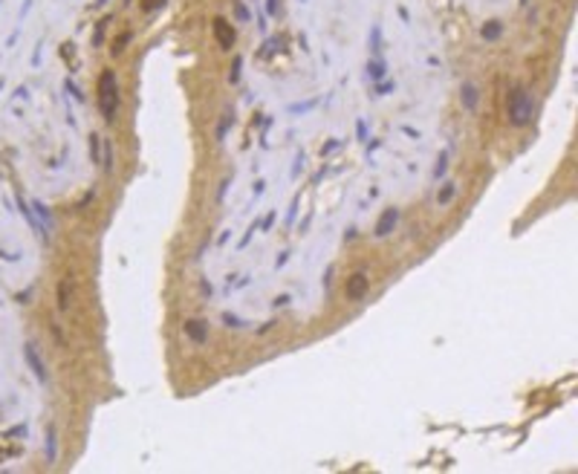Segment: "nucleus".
I'll list each match as a JSON object with an SVG mask.
<instances>
[{
  "label": "nucleus",
  "mask_w": 578,
  "mask_h": 474,
  "mask_svg": "<svg viewBox=\"0 0 578 474\" xmlns=\"http://www.w3.org/2000/svg\"><path fill=\"white\" fill-rule=\"evenodd\" d=\"M130 38H133V32H125V35L119 38V41L113 44V55H119V52H122V49H125V44L130 41Z\"/></svg>",
  "instance_id": "obj_16"
},
{
  "label": "nucleus",
  "mask_w": 578,
  "mask_h": 474,
  "mask_svg": "<svg viewBox=\"0 0 578 474\" xmlns=\"http://www.w3.org/2000/svg\"><path fill=\"white\" fill-rule=\"evenodd\" d=\"M500 32H503V23H500V20H489V23L480 29V35L486 38V41H498Z\"/></svg>",
  "instance_id": "obj_10"
},
{
  "label": "nucleus",
  "mask_w": 578,
  "mask_h": 474,
  "mask_svg": "<svg viewBox=\"0 0 578 474\" xmlns=\"http://www.w3.org/2000/svg\"><path fill=\"white\" fill-rule=\"evenodd\" d=\"M104 3H107V0H96V6H104Z\"/></svg>",
  "instance_id": "obj_25"
},
{
  "label": "nucleus",
  "mask_w": 578,
  "mask_h": 474,
  "mask_svg": "<svg viewBox=\"0 0 578 474\" xmlns=\"http://www.w3.org/2000/svg\"><path fill=\"white\" fill-rule=\"evenodd\" d=\"M165 0H145V12H151V9H156V6H162Z\"/></svg>",
  "instance_id": "obj_22"
},
{
  "label": "nucleus",
  "mask_w": 578,
  "mask_h": 474,
  "mask_svg": "<svg viewBox=\"0 0 578 474\" xmlns=\"http://www.w3.org/2000/svg\"><path fill=\"white\" fill-rule=\"evenodd\" d=\"M98 107H101L104 122H113L116 119V107H119V84H116L113 70H104L101 75H98Z\"/></svg>",
  "instance_id": "obj_2"
},
{
  "label": "nucleus",
  "mask_w": 578,
  "mask_h": 474,
  "mask_svg": "<svg viewBox=\"0 0 578 474\" xmlns=\"http://www.w3.org/2000/svg\"><path fill=\"white\" fill-rule=\"evenodd\" d=\"M284 304H289V295H281V298H275V306H284Z\"/></svg>",
  "instance_id": "obj_24"
},
{
  "label": "nucleus",
  "mask_w": 578,
  "mask_h": 474,
  "mask_svg": "<svg viewBox=\"0 0 578 474\" xmlns=\"http://www.w3.org/2000/svg\"><path fill=\"white\" fill-rule=\"evenodd\" d=\"M229 122H231V113H226L223 116V122H220V127H217V139L223 142V136H226V127H229Z\"/></svg>",
  "instance_id": "obj_18"
},
{
  "label": "nucleus",
  "mask_w": 578,
  "mask_h": 474,
  "mask_svg": "<svg viewBox=\"0 0 578 474\" xmlns=\"http://www.w3.org/2000/svg\"><path fill=\"white\" fill-rule=\"evenodd\" d=\"M32 208H35V214L41 217V220L46 223V229H49V226H52V214H49V208H46L41 200H35V203H32Z\"/></svg>",
  "instance_id": "obj_11"
},
{
  "label": "nucleus",
  "mask_w": 578,
  "mask_h": 474,
  "mask_svg": "<svg viewBox=\"0 0 578 474\" xmlns=\"http://www.w3.org/2000/svg\"><path fill=\"white\" fill-rule=\"evenodd\" d=\"M367 72H370V78H373V81H379L384 75V64L382 61H370V64H367Z\"/></svg>",
  "instance_id": "obj_13"
},
{
  "label": "nucleus",
  "mask_w": 578,
  "mask_h": 474,
  "mask_svg": "<svg viewBox=\"0 0 578 474\" xmlns=\"http://www.w3.org/2000/svg\"><path fill=\"white\" fill-rule=\"evenodd\" d=\"M460 99H462V104H465L469 110H474L477 107V87H474V84H462Z\"/></svg>",
  "instance_id": "obj_8"
},
{
  "label": "nucleus",
  "mask_w": 578,
  "mask_h": 474,
  "mask_svg": "<svg viewBox=\"0 0 578 474\" xmlns=\"http://www.w3.org/2000/svg\"><path fill=\"white\" fill-rule=\"evenodd\" d=\"M396 223H399V211H396V208H384L382 217H379V223H376V237H388V234L396 229Z\"/></svg>",
  "instance_id": "obj_6"
},
{
  "label": "nucleus",
  "mask_w": 578,
  "mask_h": 474,
  "mask_svg": "<svg viewBox=\"0 0 578 474\" xmlns=\"http://www.w3.org/2000/svg\"><path fill=\"white\" fill-rule=\"evenodd\" d=\"M367 287H370V277H367L365 272H356V275L347 277L344 292H347V298H350V301H362V298H365V292H367Z\"/></svg>",
  "instance_id": "obj_4"
},
{
  "label": "nucleus",
  "mask_w": 578,
  "mask_h": 474,
  "mask_svg": "<svg viewBox=\"0 0 578 474\" xmlns=\"http://www.w3.org/2000/svg\"><path fill=\"white\" fill-rule=\"evenodd\" d=\"M223 321L229 324V327H243V321L237 318V315H231V313H226V315H223Z\"/></svg>",
  "instance_id": "obj_19"
},
{
  "label": "nucleus",
  "mask_w": 578,
  "mask_h": 474,
  "mask_svg": "<svg viewBox=\"0 0 578 474\" xmlns=\"http://www.w3.org/2000/svg\"><path fill=\"white\" fill-rule=\"evenodd\" d=\"M237 18H240V20H246V18H249V12H246V9H243V6H240V3H237Z\"/></svg>",
  "instance_id": "obj_23"
},
{
  "label": "nucleus",
  "mask_w": 578,
  "mask_h": 474,
  "mask_svg": "<svg viewBox=\"0 0 578 474\" xmlns=\"http://www.w3.org/2000/svg\"><path fill=\"white\" fill-rule=\"evenodd\" d=\"M185 336L194 344H205L208 341V324L200 321V318H191V321H185Z\"/></svg>",
  "instance_id": "obj_7"
},
{
  "label": "nucleus",
  "mask_w": 578,
  "mask_h": 474,
  "mask_svg": "<svg viewBox=\"0 0 578 474\" xmlns=\"http://www.w3.org/2000/svg\"><path fill=\"white\" fill-rule=\"evenodd\" d=\"M229 78H231V84L240 78V58H234V67H231V72H229Z\"/></svg>",
  "instance_id": "obj_20"
},
{
  "label": "nucleus",
  "mask_w": 578,
  "mask_h": 474,
  "mask_svg": "<svg viewBox=\"0 0 578 474\" xmlns=\"http://www.w3.org/2000/svg\"><path fill=\"white\" fill-rule=\"evenodd\" d=\"M535 116V99L532 93L526 87H515L512 90V96H509V122L515 127H524L529 125Z\"/></svg>",
  "instance_id": "obj_1"
},
{
  "label": "nucleus",
  "mask_w": 578,
  "mask_h": 474,
  "mask_svg": "<svg viewBox=\"0 0 578 474\" xmlns=\"http://www.w3.org/2000/svg\"><path fill=\"white\" fill-rule=\"evenodd\" d=\"M214 38H217V44H220L223 49H231V46H234V29H231V23L226 18H214Z\"/></svg>",
  "instance_id": "obj_5"
},
{
  "label": "nucleus",
  "mask_w": 578,
  "mask_h": 474,
  "mask_svg": "<svg viewBox=\"0 0 578 474\" xmlns=\"http://www.w3.org/2000/svg\"><path fill=\"white\" fill-rule=\"evenodd\" d=\"M98 145H101V136L93 133L90 136V156H93V162H98Z\"/></svg>",
  "instance_id": "obj_15"
},
{
  "label": "nucleus",
  "mask_w": 578,
  "mask_h": 474,
  "mask_svg": "<svg viewBox=\"0 0 578 474\" xmlns=\"http://www.w3.org/2000/svg\"><path fill=\"white\" fill-rule=\"evenodd\" d=\"M520 3H529V0H520Z\"/></svg>",
  "instance_id": "obj_26"
},
{
  "label": "nucleus",
  "mask_w": 578,
  "mask_h": 474,
  "mask_svg": "<svg viewBox=\"0 0 578 474\" xmlns=\"http://www.w3.org/2000/svg\"><path fill=\"white\" fill-rule=\"evenodd\" d=\"M445 162H448V156H445V153H439V159H436V168H434V177H436V179L443 177V174H445V168H448Z\"/></svg>",
  "instance_id": "obj_17"
},
{
  "label": "nucleus",
  "mask_w": 578,
  "mask_h": 474,
  "mask_svg": "<svg viewBox=\"0 0 578 474\" xmlns=\"http://www.w3.org/2000/svg\"><path fill=\"white\" fill-rule=\"evenodd\" d=\"M58 310H61V313L70 310V281H67V277L58 284Z\"/></svg>",
  "instance_id": "obj_9"
},
{
  "label": "nucleus",
  "mask_w": 578,
  "mask_h": 474,
  "mask_svg": "<svg viewBox=\"0 0 578 474\" xmlns=\"http://www.w3.org/2000/svg\"><path fill=\"white\" fill-rule=\"evenodd\" d=\"M454 191H457V188H454V182H445V185H443V191L436 194V203H439V206H445V203H451Z\"/></svg>",
  "instance_id": "obj_12"
},
{
  "label": "nucleus",
  "mask_w": 578,
  "mask_h": 474,
  "mask_svg": "<svg viewBox=\"0 0 578 474\" xmlns=\"http://www.w3.org/2000/svg\"><path fill=\"white\" fill-rule=\"evenodd\" d=\"M113 168V153H110V145H104V171Z\"/></svg>",
  "instance_id": "obj_21"
},
{
  "label": "nucleus",
  "mask_w": 578,
  "mask_h": 474,
  "mask_svg": "<svg viewBox=\"0 0 578 474\" xmlns=\"http://www.w3.org/2000/svg\"><path fill=\"white\" fill-rule=\"evenodd\" d=\"M23 358H26V365H29V370L35 373V379L44 385L46 379H49V373H46V365L41 361V356H38V347L32 344V341H26L23 344Z\"/></svg>",
  "instance_id": "obj_3"
},
{
  "label": "nucleus",
  "mask_w": 578,
  "mask_h": 474,
  "mask_svg": "<svg viewBox=\"0 0 578 474\" xmlns=\"http://www.w3.org/2000/svg\"><path fill=\"white\" fill-rule=\"evenodd\" d=\"M46 457L55 460V428L52 425H49V431H46Z\"/></svg>",
  "instance_id": "obj_14"
}]
</instances>
